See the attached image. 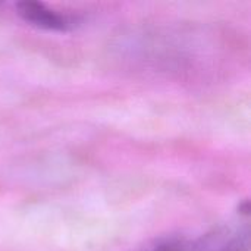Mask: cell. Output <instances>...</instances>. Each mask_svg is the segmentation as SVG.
Here are the masks:
<instances>
[{
  "label": "cell",
  "mask_w": 251,
  "mask_h": 251,
  "mask_svg": "<svg viewBox=\"0 0 251 251\" xmlns=\"http://www.w3.org/2000/svg\"><path fill=\"white\" fill-rule=\"evenodd\" d=\"M250 228L249 225L213 228L197 240L187 241L181 251H249Z\"/></svg>",
  "instance_id": "obj_1"
},
{
  "label": "cell",
  "mask_w": 251,
  "mask_h": 251,
  "mask_svg": "<svg viewBox=\"0 0 251 251\" xmlns=\"http://www.w3.org/2000/svg\"><path fill=\"white\" fill-rule=\"evenodd\" d=\"M15 7H16V13L22 21H25L26 24L35 28H41L46 31L66 32L76 28L81 22L78 16L59 12L41 1L24 0L16 3Z\"/></svg>",
  "instance_id": "obj_2"
},
{
  "label": "cell",
  "mask_w": 251,
  "mask_h": 251,
  "mask_svg": "<svg viewBox=\"0 0 251 251\" xmlns=\"http://www.w3.org/2000/svg\"><path fill=\"white\" fill-rule=\"evenodd\" d=\"M187 238L179 234H168L153 238L134 251H181L187 244Z\"/></svg>",
  "instance_id": "obj_3"
},
{
  "label": "cell",
  "mask_w": 251,
  "mask_h": 251,
  "mask_svg": "<svg viewBox=\"0 0 251 251\" xmlns=\"http://www.w3.org/2000/svg\"><path fill=\"white\" fill-rule=\"evenodd\" d=\"M238 213H241V215H244V216H247L249 213H250V203H249V200H244L240 206H238Z\"/></svg>",
  "instance_id": "obj_4"
}]
</instances>
